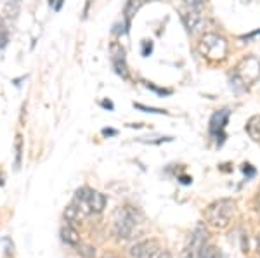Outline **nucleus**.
<instances>
[{
	"instance_id": "1",
	"label": "nucleus",
	"mask_w": 260,
	"mask_h": 258,
	"mask_svg": "<svg viewBox=\"0 0 260 258\" xmlns=\"http://www.w3.org/2000/svg\"><path fill=\"white\" fill-rule=\"evenodd\" d=\"M142 224V215L136 208L123 206L116 211L115 224H113V232L118 239H132L139 232V227Z\"/></svg>"
},
{
	"instance_id": "2",
	"label": "nucleus",
	"mask_w": 260,
	"mask_h": 258,
	"mask_svg": "<svg viewBox=\"0 0 260 258\" xmlns=\"http://www.w3.org/2000/svg\"><path fill=\"white\" fill-rule=\"evenodd\" d=\"M234 213H236V203L233 199L222 198L210 203V205L205 208V220L208 222V226L222 231V229L229 227Z\"/></svg>"
},
{
	"instance_id": "3",
	"label": "nucleus",
	"mask_w": 260,
	"mask_h": 258,
	"mask_svg": "<svg viewBox=\"0 0 260 258\" xmlns=\"http://www.w3.org/2000/svg\"><path fill=\"white\" fill-rule=\"evenodd\" d=\"M258 78H260V61L257 57L250 56L241 61V64L236 68L231 82H234V85H241V89H246L253 82H257Z\"/></svg>"
},
{
	"instance_id": "4",
	"label": "nucleus",
	"mask_w": 260,
	"mask_h": 258,
	"mask_svg": "<svg viewBox=\"0 0 260 258\" xmlns=\"http://www.w3.org/2000/svg\"><path fill=\"white\" fill-rule=\"evenodd\" d=\"M200 52L207 59L222 61L228 56V42L217 35V33H207L200 42Z\"/></svg>"
},
{
	"instance_id": "5",
	"label": "nucleus",
	"mask_w": 260,
	"mask_h": 258,
	"mask_svg": "<svg viewBox=\"0 0 260 258\" xmlns=\"http://www.w3.org/2000/svg\"><path fill=\"white\" fill-rule=\"evenodd\" d=\"M229 115H231L229 109H219V111H215L210 118V127L208 128H210V135L215 139L217 145H222L225 140L224 130H225V125L229 122Z\"/></svg>"
},
{
	"instance_id": "6",
	"label": "nucleus",
	"mask_w": 260,
	"mask_h": 258,
	"mask_svg": "<svg viewBox=\"0 0 260 258\" xmlns=\"http://www.w3.org/2000/svg\"><path fill=\"white\" fill-rule=\"evenodd\" d=\"M110 54H111V64L115 73L123 78V80H128V66L127 61H125V49L121 47L120 42H111Z\"/></svg>"
},
{
	"instance_id": "7",
	"label": "nucleus",
	"mask_w": 260,
	"mask_h": 258,
	"mask_svg": "<svg viewBox=\"0 0 260 258\" xmlns=\"http://www.w3.org/2000/svg\"><path fill=\"white\" fill-rule=\"evenodd\" d=\"M158 253H160V246H158V243L153 239L136 243L128 249L130 258H154Z\"/></svg>"
},
{
	"instance_id": "8",
	"label": "nucleus",
	"mask_w": 260,
	"mask_h": 258,
	"mask_svg": "<svg viewBox=\"0 0 260 258\" xmlns=\"http://www.w3.org/2000/svg\"><path fill=\"white\" fill-rule=\"evenodd\" d=\"M184 24H186L187 31L189 33H196L201 30L203 26V16H201V6H189L187 11L184 12L182 16Z\"/></svg>"
},
{
	"instance_id": "9",
	"label": "nucleus",
	"mask_w": 260,
	"mask_h": 258,
	"mask_svg": "<svg viewBox=\"0 0 260 258\" xmlns=\"http://www.w3.org/2000/svg\"><path fill=\"white\" fill-rule=\"evenodd\" d=\"M90 194H92V189H89V187H80V189H77V193H75L73 203L78 208H80L83 215H89L90 213V208H89Z\"/></svg>"
},
{
	"instance_id": "10",
	"label": "nucleus",
	"mask_w": 260,
	"mask_h": 258,
	"mask_svg": "<svg viewBox=\"0 0 260 258\" xmlns=\"http://www.w3.org/2000/svg\"><path fill=\"white\" fill-rule=\"evenodd\" d=\"M61 239L66 244H70V246H78L80 244V234H78V231L71 224H64L61 227Z\"/></svg>"
},
{
	"instance_id": "11",
	"label": "nucleus",
	"mask_w": 260,
	"mask_h": 258,
	"mask_svg": "<svg viewBox=\"0 0 260 258\" xmlns=\"http://www.w3.org/2000/svg\"><path fill=\"white\" fill-rule=\"evenodd\" d=\"M142 4H144V0H128L127 4H125V9H123V18H125V28H130V23H132V18L136 16V12L141 9Z\"/></svg>"
},
{
	"instance_id": "12",
	"label": "nucleus",
	"mask_w": 260,
	"mask_h": 258,
	"mask_svg": "<svg viewBox=\"0 0 260 258\" xmlns=\"http://www.w3.org/2000/svg\"><path fill=\"white\" fill-rule=\"evenodd\" d=\"M62 217H64L66 224H71V226H75V224H78L80 220L85 217V215L82 213V210L78 208L75 203H71V205L66 206L64 213H62Z\"/></svg>"
},
{
	"instance_id": "13",
	"label": "nucleus",
	"mask_w": 260,
	"mask_h": 258,
	"mask_svg": "<svg viewBox=\"0 0 260 258\" xmlns=\"http://www.w3.org/2000/svg\"><path fill=\"white\" fill-rule=\"evenodd\" d=\"M106 206V196L103 193H98V191H92L90 199H89V208L90 213H101Z\"/></svg>"
},
{
	"instance_id": "14",
	"label": "nucleus",
	"mask_w": 260,
	"mask_h": 258,
	"mask_svg": "<svg viewBox=\"0 0 260 258\" xmlns=\"http://www.w3.org/2000/svg\"><path fill=\"white\" fill-rule=\"evenodd\" d=\"M246 132H248V135L255 142L260 144V115L251 116L248 120V123H246Z\"/></svg>"
},
{
	"instance_id": "15",
	"label": "nucleus",
	"mask_w": 260,
	"mask_h": 258,
	"mask_svg": "<svg viewBox=\"0 0 260 258\" xmlns=\"http://www.w3.org/2000/svg\"><path fill=\"white\" fill-rule=\"evenodd\" d=\"M198 258H222V253L220 249L217 246H213V244H207L205 243L203 246L200 248L198 251Z\"/></svg>"
},
{
	"instance_id": "16",
	"label": "nucleus",
	"mask_w": 260,
	"mask_h": 258,
	"mask_svg": "<svg viewBox=\"0 0 260 258\" xmlns=\"http://www.w3.org/2000/svg\"><path fill=\"white\" fill-rule=\"evenodd\" d=\"M134 107L144 111V113H153V115H167L165 109H158V107H151V106H144V104H136L134 102Z\"/></svg>"
},
{
	"instance_id": "17",
	"label": "nucleus",
	"mask_w": 260,
	"mask_h": 258,
	"mask_svg": "<svg viewBox=\"0 0 260 258\" xmlns=\"http://www.w3.org/2000/svg\"><path fill=\"white\" fill-rule=\"evenodd\" d=\"M21 155H23V139L18 135L16 137V168L21 166Z\"/></svg>"
},
{
	"instance_id": "18",
	"label": "nucleus",
	"mask_w": 260,
	"mask_h": 258,
	"mask_svg": "<svg viewBox=\"0 0 260 258\" xmlns=\"http://www.w3.org/2000/svg\"><path fill=\"white\" fill-rule=\"evenodd\" d=\"M78 253L85 258H94L95 256V249L92 246H85V244H78Z\"/></svg>"
},
{
	"instance_id": "19",
	"label": "nucleus",
	"mask_w": 260,
	"mask_h": 258,
	"mask_svg": "<svg viewBox=\"0 0 260 258\" xmlns=\"http://www.w3.org/2000/svg\"><path fill=\"white\" fill-rule=\"evenodd\" d=\"M153 52V42L151 40H142V56L148 57Z\"/></svg>"
},
{
	"instance_id": "20",
	"label": "nucleus",
	"mask_w": 260,
	"mask_h": 258,
	"mask_svg": "<svg viewBox=\"0 0 260 258\" xmlns=\"http://www.w3.org/2000/svg\"><path fill=\"white\" fill-rule=\"evenodd\" d=\"M144 85L148 87L149 90H153V92H156V94H160V95H170L172 94V90H169V89H158V87L151 85V83H144Z\"/></svg>"
},
{
	"instance_id": "21",
	"label": "nucleus",
	"mask_w": 260,
	"mask_h": 258,
	"mask_svg": "<svg viewBox=\"0 0 260 258\" xmlns=\"http://www.w3.org/2000/svg\"><path fill=\"white\" fill-rule=\"evenodd\" d=\"M7 40H9V35H7L6 30L0 31V49H4L7 45Z\"/></svg>"
},
{
	"instance_id": "22",
	"label": "nucleus",
	"mask_w": 260,
	"mask_h": 258,
	"mask_svg": "<svg viewBox=\"0 0 260 258\" xmlns=\"http://www.w3.org/2000/svg\"><path fill=\"white\" fill-rule=\"evenodd\" d=\"M243 172H245L246 177H253L255 175V170L251 168V165H243Z\"/></svg>"
},
{
	"instance_id": "23",
	"label": "nucleus",
	"mask_w": 260,
	"mask_h": 258,
	"mask_svg": "<svg viewBox=\"0 0 260 258\" xmlns=\"http://www.w3.org/2000/svg\"><path fill=\"white\" fill-rule=\"evenodd\" d=\"M101 106H103L104 109H108V111H113V109H115V106H113V102H111V101H108V99H104V101H101Z\"/></svg>"
},
{
	"instance_id": "24",
	"label": "nucleus",
	"mask_w": 260,
	"mask_h": 258,
	"mask_svg": "<svg viewBox=\"0 0 260 258\" xmlns=\"http://www.w3.org/2000/svg\"><path fill=\"white\" fill-rule=\"evenodd\" d=\"M118 132L116 130H113V128H103V135L104 137H115Z\"/></svg>"
},
{
	"instance_id": "25",
	"label": "nucleus",
	"mask_w": 260,
	"mask_h": 258,
	"mask_svg": "<svg viewBox=\"0 0 260 258\" xmlns=\"http://www.w3.org/2000/svg\"><path fill=\"white\" fill-rule=\"evenodd\" d=\"M179 180L182 182V184H186V186H187V184H191V182H192V178H191V177L182 175V177H179Z\"/></svg>"
},
{
	"instance_id": "26",
	"label": "nucleus",
	"mask_w": 260,
	"mask_h": 258,
	"mask_svg": "<svg viewBox=\"0 0 260 258\" xmlns=\"http://www.w3.org/2000/svg\"><path fill=\"white\" fill-rule=\"evenodd\" d=\"M154 258H172V256H170V253H169V251H160Z\"/></svg>"
},
{
	"instance_id": "27",
	"label": "nucleus",
	"mask_w": 260,
	"mask_h": 258,
	"mask_svg": "<svg viewBox=\"0 0 260 258\" xmlns=\"http://www.w3.org/2000/svg\"><path fill=\"white\" fill-rule=\"evenodd\" d=\"M62 4H64V0H57V4H56V7H54V9H56V11H61Z\"/></svg>"
},
{
	"instance_id": "28",
	"label": "nucleus",
	"mask_w": 260,
	"mask_h": 258,
	"mask_svg": "<svg viewBox=\"0 0 260 258\" xmlns=\"http://www.w3.org/2000/svg\"><path fill=\"white\" fill-rule=\"evenodd\" d=\"M257 251H258V255H260V234L257 236Z\"/></svg>"
},
{
	"instance_id": "29",
	"label": "nucleus",
	"mask_w": 260,
	"mask_h": 258,
	"mask_svg": "<svg viewBox=\"0 0 260 258\" xmlns=\"http://www.w3.org/2000/svg\"><path fill=\"white\" fill-rule=\"evenodd\" d=\"M2 30H6V28H4V23H2V19H0V31Z\"/></svg>"
},
{
	"instance_id": "30",
	"label": "nucleus",
	"mask_w": 260,
	"mask_h": 258,
	"mask_svg": "<svg viewBox=\"0 0 260 258\" xmlns=\"http://www.w3.org/2000/svg\"><path fill=\"white\" fill-rule=\"evenodd\" d=\"M11 2H16V0H11Z\"/></svg>"
},
{
	"instance_id": "31",
	"label": "nucleus",
	"mask_w": 260,
	"mask_h": 258,
	"mask_svg": "<svg viewBox=\"0 0 260 258\" xmlns=\"http://www.w3.org/2000/svg\"><path fill=\"white\" fill-rule=\"evenodd\" d=\"M144 2H148V0H144Z\"/></svg>"
}]
</instances>
